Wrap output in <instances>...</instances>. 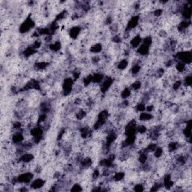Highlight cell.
I'll return each mask as SVG.
<instances>
[{"label": "cell", "instance_id": "cell-1", "mask_svg": "<svg viewBox=\"0 0 192 192\" xmlns=\"http://www.w3.org/2000/svg\"><path fill=\"white\" fill-rule=\"evenodd\" d=\"M35 21L32 17H28L24 21V22L20 26V32L21 33H27L30 29H33L35 26Z\"/></svg>", "mask_w": 192, "mask_h": 192}, {"label": "cell", "instance_id": "cell-2", "mask_svg": "<svg viewBox=\"0 0 192 192\" xmlns=\"http://www.w3.org/2000/svg\"><path fill=\"white\" fill-rule=\"evenodd\" d=\"M45 182L46 181L42 179H36L32 182L30 186L32 188L35 189V190H38V189L44 187V185H45Z\"/></svg>", "mask_w": 192, "mask_h": 192}, {"label": "cell", "instance_id": "cell-3", "mask_svg": "<svg viewBox=\"0 0 192 192\" xmlns=\"http://www.w3.org/2000/svg\"><path fill=\"white\" fill-rule=\"evenodd\" d=\"M82 31V28L80 26H73L71 28V29L68 32L69 36L72 38V39H76L80 35V33Z\"/></svg>", "mask_w": 192, "mask_h": 192}, {"label": "cell", "instance_id": "cell-4", "mask_svg": "<svg viewBox=\"0 0 192 192\" xmlns=\"http://www.w3.org/2000/svg\"><path fill=\"white\" fill-rule=\"evenodd\" d=\"M143 38L140 35L136 36V37L133 38L130 41V46L133 48V49H137L140 47V45L141 44Z\"/></svg>", "mask_w": 192, "mask_h": 192}, {"label": "cell", "instance_id": "cell-5", "mask_svg": "<svg viewBox=\"0 0 192 192\" xmlns=\"http://www.w3.org/2000/svg\"><path fill=\"white\" fill-rule=\"evenodd\" d=\"M139 121L140 122H144V123H147L149 122L151 119H153V115L151 113L148 112H142L141 113L139 114Z\"/></svg>", "mask_w": 192, "mask_h": 192}, {"label": "cell", "instance_id": "cell-6", "mask_svg": "<svg viewBox=\"0 0 192 192\" xmlns=\"http://www.w3.org/2000/svg\"><path fill=\"white\" fill-rule=\"evenodd\" d=\"M49 48L50 50L54 51V52H57V51L60 50L61 49L62 44L61 42L60 41H53V42L50 43L49 44Z\"/></svg>", "mask_w": 192, "mask_h": 192}, {"label": "cell", "instance_id": "cell-7", "mask_svg": "<svg viewBox=\"0 0 192 192\" xmlns=\"http://www.w3.org/2000/svg\"><path fill=\"white\" fill-rule=\"evenodd\" d=\"M102 50V45L99 43H95L92 46H91L90 47V52L92 53H95V54H97V53H101Z\"/></svg>", "mask_w": 192, "mask_h": 192}, {"label": "cell", "instance_id": "cell-8", "mask_svg": "<svg viewBox=\"0 0 192 192\" xmlns=\"http://www.w3.org/2000/svg\"><path fill=\"white\" fill-rule=\"evenodd\" d=\"M128 65V60H122L118 62L117 64V69L119 70V71H123V70L125 69L126 68Z\"/></svg>", "mask_w": 192, "mask_h": 192}, {"label": "cell", "instance_id": "cell-9", "mask_svg": "<svg viewBox=\"0 0 192 192\" xmlns=\"http://www.w3.org/2000/svg\"><path fill=\"white\" fill-rule=\"evenodd\" d=\"M140 69H141V66L140 65V64H134L133 66L131 67V72L133 75L138 74V73L140 72Z\"/></svg>", "mask_w": 192, "mask_h": 192}, {"label": "cell", "instance_id": "cell-10", "mask_svg": "<svg viewBox=\"0 0 192 192\" xmlns=\"http://www.w3.org/2000/svg\"><path fill=\"white\" fill-rule=\"evenodd\" d=\"M70 190L72 191H82L83 188H82V185H80L78 183H76L72 185Z\"/></svg>", "mask_w": 192, "mask_h": 192}, {"label": "cell", "instance_id": "cell-11", "mask_svg": "<svg viewBox=\"0 0 192 192\" xmlns=\"http://www.w3.org/2000/svg\"><path fill=\"white\" fill-rule=\"evenodd\" d=\"M133 190L135 191H143L145 189L143 184H137V185L134 186V189Z\"/></svg>", "mask_w": 192, "mask_h": 192}]
</instances>
